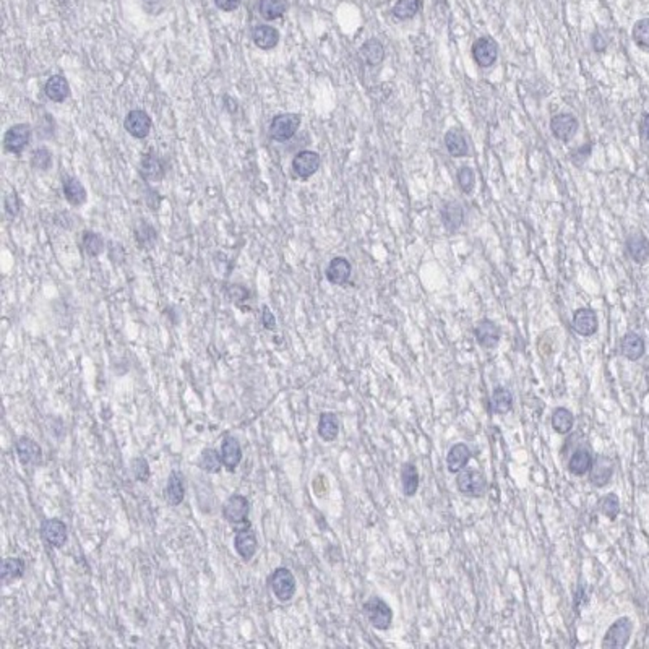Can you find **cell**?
Segmentation results:
<instances>
[{
  "mask_svg": "<svg viewBox=\"0 0 649 649\" xmlns=\"http://www.w3.org/2000/svg\"><path fill=\"white\" fill-rule=\"evenodd\" d=\"M41 537L49 547L62 549L69 541V528L59 518L44 519L41 524Z\"/></svg>",
  "mask_w": 649,
  "mask_h": 649,
  "instance_id": "8",
  "label": "cell"
},
{
  "mask_svg": "<svg viewBox=\"0 0 649 649\" xmlns=\"http://www.w3.org/2000/svg\"><path fill=\"white\" fill-rule=\"evenodd\" d=\"M631 38L639 51L649 54V19H641L635 23L633 30H631Z\"/></svg>",
  "mask_w": 649,
  "mask_h": 649,
  "instance_id": "41",
  "label": "cell"
},
{
  "mask_svg": "<svg viewBox=\"0 0 649 649\" xmlns=\"http://www.w3.org/2000/svg\"><path fill=\"white\" fill-rule=\"evenodd\" d=\"M473 57L479 67H492L497 60V44L491 38H479L473 44Z\"/></svg>",
  "mask_w": 649,
  "mask_h": 649,
  "instance_id": "19",
  "label": "cell"
},
{
  "mask_svg": "<svg viewBox=\"0 0 649 649\" xmlns=\"http://www.w3.org/2000/svg\"><path fill=\"white\" fill-rule=\"evenodd\" d=\"M620 353L628 361L637 362L646 353V344H644V340L638 333L628 331L620 341Z\"/></svg>",
  "mask_w": 649,
  "mask_h": 649,
  "instance_id": "20",
  "label": "cell"
},
{
  "mask_svg": "<svg viewBox=\"0 0 649 649\" xmlns=\"http://www.w3.org/2000/svg\"><path fill=\"white\" fill-rule=\"evenodd\" d=\"M511 408H513V397H511L510 391L504 388V386H499V388L493 390L492 398H491L492 412L505 416L511 411Z\"/></svg>",
  "mask_w": 649,
  "mask_h": 649,
  "instance_id": "34",
  "label": "cell"
},
{
  "mask_svg": "<svg viewBox=\"0 0 649 649\" xmlns=\"http://www.w3.org/2000/svg\"><path fill=\"white\" fill-rule=\"evenodd\" d=\"M31 135H33V130L28 123H16V126L8 128L3 135V150L7 153L20 154L30 145Z\"/></svg>",
  "mask_w": 649,
  "mask_h": 649,
  "instance_id": "9",
  "label": "cell"
},
{
  "mask_svg": "<svg viewBox=\"0 0 649 649\" xmlns=\"http://www.w3.org/2000/svg\"><path fill=\"white\" fill-rule=\"evenodd\" d=\"M361 56L368 65H379L385 59V49L379 39L372 38L362 44Z\"/></svg>",
  "mask_w": 649,
  "mask_h": 649,
  "instance_id": "38",
  "label": "cell"
},
{
  "mask_svg": "<svg viewBox=\"0 0 649 649\" xmlns=\"http://www.w3.org/2000/svg\"><path fill=\"white\" fill-rule=\"evenodd\" d=\"M261 324H263L266 330H274V328H276V318H274L270 307L266 305H263V312H261Z\"/></svg>",
  "mask_w": 649,
  "mask_h": 649,
  "instance_id": "49",
  "label": "cell"
},
{
  "mask_svg": "<svg viewBox=\"0 0 649 649\" xmlns=\"http://www.w3.org/2000/svg\"><path fill=\"white\" fill-rule=\"evenodd\" d=\"M287 0H259V12L265 20H278L287 12Z\"/></svg>",
  "mask_w": 649,
  "mask_h": 649,
  "instance_id": "36",
  "label": "cell"
},
{
  "mask_svg": "<svg viewBox=\"0 0 649 649\" xmlns=\"http://www.w3.org/2000/svg\"><path fill=\"white\" fill-rule=\"evenodd\" d=\"M44 93L51 101L54 102H64L67 97L70 96V86L65 77L62 75H52L47 80L46 86H44Z\"/></svg>",
  "mask_w": 649,
  "mask_h": 649,
  "instance_id": "29",
  "label": "cell"
},
{
  "mask_svg": "<svg viewBox=\"0 0 649 649\" xmlns=\"http://www.w3.org/2000/svg\"><path fill=\"white\" fill-rule=\"evenodd\" d=\"M185 499V484L184 474L180 471L172 469L167 477L166 488H164V500L169 506H179Z\"/></svg>",
  "mask_w": 649,
  "mask_h": 649,
  "instance_id": "17",
  "label": "cell"
},
{
  "mask_svg": "<svg viewBox=\"0 0 649 649\" xmlns=\"http://www.w3.org/2000/svg\"><path fill=\"white\" fill-rule=\"evenodd\" d=\"M270 591L279 602H289L296 595L297 581L292 571L286 567L274 568L273 573L268 576Z\"/></svg>",
  "mask_w": 649,
  "mask_h": 649,
  "instance_id": "1",
  "label": "cell"
},
{
  "mask_svg": "<svg viewBox=\"0 0 649 649\" xmlns=\"http://www.w3.org/2000/svg\"><path fill=\"white\" fill-rule=\"evenodd\" d=\"M613 473H615V463H613L612 458L607 455H598L589 469V482L594 487L602 488L611 484Z\"/></svg>",
  "mask_w": 649,
  "mask_h": 649,
  "instance_id": "10",
  "label": "cell"
},
{
  "mask_svg": "<svg viewBox=\"0 0 649 649\" xmlns=\"http://www.w3.org/2000/svg\"><path fill=\"white\" fill-rule=\"evenodd\" d=\"M133 234H135L137 246H139L140 248L148 250V248L156 246V239H158L156 229H154L151 224L146 223V221H140V223L135 226Z\"/></svg>",
  "mask_w": 649,
  "mask_h": 649,
  "instance_id": "37",
  "label": "cell"
},
{
  "mask_svg": "<svg viewBox=\"0 0 649 649\" xmlns=\"http://www.w3.org/2000/svg\"><path fill=\"white\" fill-rule=\"evenodd\" d=\"M317 432L323 442H335L340 435V419L335 412H322L320 414Z\"/></svg>",
  "mask_w": 649,
  "mask_h": 649,
  "instance_id": "28",
  "label": "cell"
},
{
  "mask_svg": "<svg viewBox=\"0 0 649 649\" xmlns=\"http://www.w3.org/2000/svg\"><path fill=\"white\" fill-rule=\"evenodd\" d=\"M626 253L635 263L644 265L649 260V239L641 233H635L626 239Z\"/></svg>",
  "mask_w": 649,
  "mask_h": 649,
  "instance_id": "21",
  "label": "cell"
},
{
  "mask_svg": "<svg viewBox=\"0 0 649 649\" xmlns=\"http://www.w3.org/2000/svg\"><path fill=\"white\" fill-rule=\"evenodd\" d=\"M639 133L644 140L649 141V114L644 115L641 119V123H639Z\"/></svg>",
  "mask_w": 649,
  "mask_h": 649,
  "instance_id": "52",
  "label": "cell"
},
{
  "mask_svg": "<svg viewBox=\"0 0 649 649\" xmlns=\"http://www.w3.org/2000/svg\"><path fill=\"white\" fill-rule=\"evenodd\" d=\"M351 273H353V266L344 257H336L333 259L330 263H328L327 268V279L331 284H336V286H343L349 281Z\"/></svg>",
  "mask_w": 649,
  "mask_h": 649,
  "instance_id": "23",
  "label": "cell"
},
{
  "mask_svg": "<svg viewBox=\"0 0 649 649\" xmlns=\"http://www.w3.org/2000/svg\"><path fill=\"white\" fill-rule=\"evenodd\" d=\"M229 297L231 300H234L235 304H239L241 300H247L248 299V291L242 286H231L229 289Z\"/></svg>",
  "mask_w": 649,
  "mask_h": 649,
  "instance_id": "50",
  "label": "cell"
},
{
  "mask_svg": "<svg viewBox=\"0 0 649 649\" xmlns=\"http://www.w3.org/2000/svg\"><path fill=\"white\" fill-rule=\"evenodd\" d=\"M234 549L244 562H250L255 557L257 550H259V539H257V532L250 526V523H246L235 531Z\"/></svg>",
  "mask_w": 649,
  "mask_h": 649,
  "instance_id": "7",
  "label": "cell"
},
{
  "mask_svg": "<svg viewBox=\"0 0 649 649\" xmlns=\"http://www.w3.org/2000/svg\"><path fill=\"white\" fill-rule=\"evenodd\" d=\"M25 571H26V563H25L23 558H20V557L3 558L2 573H0L2 583L3 585H10V583H13V581L20 580V578L25 575Z\"/></svg>",
  "mask_w": 649,
  "mask_h": 649,
  "instance_id": "30",
  "label": "cell"
},
{
  "mask_svg": "<svg viewBox=\"0 0 649 649\" xmlns=\"http://www.w3.org/2000/svg\"><path fill=\"white\" fill-rule=\"evenodd\" d=\"M594 463V456L588 447H580L571 453L567 468L573 475H585L589 473Z\"/></svg>",
  "mask_w": 649,
  "mask_h": 649,
  "instance_id": "24",
  "label": "cell"
},
{
  "mask_svg": "<svg viewBox=\"0 0 649 649\" xmlns=\"http://www.w3.org/2000/svg\"><path fill=\"white\" fill-rule=\"evenodd\" d=\"M463 216H464L463 208H461V204H458L455 202L447 203L445 206L442 208L443 226H445L450 233L456 231L461 224H463Z\"/></svg>",
  "mask_w": 649,
  "mask_h": 649,
  "instance_id": "35",
  "label": "cell"
},
{
  "mask_svg": "<svg viewBox=\"0 0 649 649\" xmlns=\"http://www.w3.org/2000/svg\"><path fill=\"white\" fill-rule=\"evenodd\" d=\"M320 163H322V159H320L318 153L309 150L300 151V153H297L294 159H292V172H294L299 179L305 180L318 171Z\"/></svg>",
  "mask_w": 649,
  "mask_h": 649,
  "instance_id": "13",
  "label": "cell"
},
{
  "mask_svg": "<svg viewBox=\"0 0 649 649\" xmlns=\"http://www.w3.org/2000/svg\"><path fill=\"white\" fill-rule=\"evenodd\" d=\"M552 429L560 435H567L571 432L573 425H575V416L570 409L567 408H557L552 412Z\"/></svg>",
  "mask_w": 649,
  "mask_h": 649,
  "instance_id": "33",
  "label": "cell"
},
{
  "mask_svg": "<svg viewBox=\"0 0 649 649\" xmlns=\"http://www.w3.org/2000/svg\"><path fill=\"white\" fill-rule=\"evenodd\" d=\"M456 487L463 495L479 499L486 493L487 479L481 471L477 469H461L456 477Z\"/></svg>",
  "mask_w": 649,
  "mask_h": 649,
  "instance_id": "4",
  "label": "cell"
},
{
  "mask_svg": "<svg viewBox=\"0 0 649 649\" xmlns=\"http://www.w3.org/2000/svg\"><path fill=\"white\" fill-rule=\"evenodd\" d=\"M62 192H64L67 202L73 204V206H82V204L86 203V190H84L83 184L77 177L64 176V180H62Z\"/></svg>",
  "mask_w": 649,
  "mask_h": 649,
  "instance_id": "25",
  "label": "cell"
},
{
  "mask_svg": "<svg viewBox=\"0 0 649 649\" xmlns=\"http://www.w3.org/2000/svg\"><path fill=\"white\" fill-rule=\"evenodd\" d=\"M198 468L208 474H217L224 468L223 460H221V453L215 450V448H204L200 455Z\"/></svg>",
  "mask_w": 649,
  "mask_h": 649,
  "instance_id": "32",
  "label": "cell"
},
{
  "mask_svg": "<svg viewBox=\"0 0 649 649\" xmlns=\"http://www.w3.org/2000/svg\"><path fill=\"white\" fill-rule=\"evenodd\" d=\"M598 508L604 515V517L611 519V521H615V519L619 518V515H620V499H619V495L611 492V493H607V495L601 497V500H599V504H598Z\"/></svg>",
  "mask_w": 649,
  "mask_h": 649,
  "instance_id": "40",
  "label": "cell"
},
{
  "mask_svg": "<svg viewBox=\"0 0 649 649\" xmlns=\"http://www.w3.org/2000/svg\"><path fill=\"white\" fill-rule=\"evenodd\" d=\"M401 481H403V492L406 497H414L419 488V473L417 468L412 463H404L401 469Z\"/></svg>",
  "mask_w": 649,
  "mask_h": 649,
  "instance_id": "39",
  "label": "cell"
},
{
  "mask_svg": "<svg viewBox=\"0 0 649 649\" xmlns=\"http://www.w3.org/2000/svg\"><path fill=\"white\" fill-rule=\"evenodd\" d=\"M130 466H132L133 477H135L137 481H139V482H148L150 481L151 471H150V464H148V461H146V458H143V456L133 458Z\"/></svg>",
  "mask_w": 649,
  "mask_h": 649,
  "instance_id": "45",
  "label": "cell"
},
{
  "mask_svg": "<svg viewBox=\"0 0 649 649\" xmlns=\"http://www.w3.org/2000/svg\"><path fill=\"white\" fill-rule=\"evenodd\" d=\"M3 206H5V213L10 217L19 216L21 211V200L19 197V193L16 192L8 193L5 197V203H3Z\"/></svg>",
  "mask_w": 649,
  "mask_h": 649,
  "instance_id": "47",
  "label": "cell"
},
{
  "mask_svg": "<svg viewBox=\"0 0 649 649\" xmlns=\"http://www.w3.org/2000/svg\"><path fill=\"white\" fill-rule=\"evenodd\" d=\"M550 130L555 139L568 141L578 130V121L571 114H558L550 121Z\"/></svg>",
  "mask_w": 649,
  "mask_h": 649,
  "instance_id": "22",
  "label": "cell"
},
{
  "mask_svg": "<svg viewBox=\"0 0 649 649\" xmlns=\"http://www.w3.org/2000/svg\"><path fill=\"white\" fill-rule=\"evenodd\" d=\"M140 174L148 182H159L167 174V164L158 154L148 153L141 156L140 161Z\"/></svg>",
  "mask_w": 649,
  "mask_h": 649,
  "instance_id": "14",
  "label": "cell"
},
{
  "mask_svg": "<svg viewBox=\"0 0 649 649\" xmlns=\"http://www.w3.org/2000/svg\"><path fill=\"white\" fill-rule=\"evenodd\" d=\"M216 7L223 12H234L241 5V0H215Z\"/></svg>",
  "mask_w": 649,
  "mask_h": 649,
  "instance_id": "51",
  "label": "cell"
},
{
  "mask_svg": "<svg viewBox=\"0 0 649 649\" xmlns=\"http://www.w3.org/2000/svg\"><path fill=\"white\" fill-rule=\"evenodd\" d=\"M123 127H126V130L130 133L133 139L143 140L150 135L151 127H153V121H151V117L145 110L133 109L127 114Z\"/></svg>",
  "mask_w": 649,
  "mask_h": 649,
  "instance_id": "12",
  "label": "cell"
},
{
  "mask_svg": "<svg viewBox=\"0 0 649 649\" xmlns=\"http://www.w3.org/2000/svg\"><path fill=\"white\" fill-rule=\"evenodd\" d=\"M252 39L257 47L270 51L274 49L279 43V31L270 25H259L252 30Z\"/></svg>",
  "mask_w": 649,
  "mask_h": 649,
  "instance_id": "26",
  "label": "cell"
},
{
  "mask_svg": "<svg viewBox=\"0 0 649 649\" xmlns=\"http://www.w3.org/2000/svg\"><path fill=\"white\" fill-rule=\"evenodd\" d=\"M141 5H143L145 12L151 13V15H159L164 10V0H141Z\"/></svg>",
  "mask_w": 649,
  "mask_h": 649,
  "instance_id": "48",
  "label": "cell"
},
{
  "mask_svg": "<svg viewBox=\"0 0 649 649\" xmlns=\"http://www.w3.org/2000/svg\"><path fill=\"white\" fill-rule=\"evenodd\" d=\"M474 182H475V177H474L473 169L464 166L458 171V184H460V189L463 190L464 193L473 192Z\"/></svg>",
  "mask_w": 649,
  "mask_h": 649,
  "instance_id": "46",
  "label": "cell"
},
{
  "mask_svg": "<svg viewBox=\"0 0 649 649\" xmlns=\"http://www.w3.org/2000/svg\"><path fill=\"white\" fill-rule=\"evenodd\" d=\"M248 515H250V500L241 493H234L223 504V518L229 524L239 526V524L248 523Z\"/></svg>",
  "mask_w": 649,
  "mask_h": 649,
  "instance_id": "5",
  "label": "cell"
},
{
  "mask_svg": "<svg viewBox=\"0 0 649 649\" xmlns=\"http://www.w3.org/2000/svg\"><path fill=\"white\" fill-rule=\"evenodd\" d=\"M573 330H575L580 336L589 338L595 335L599 328V322H598V314L594 312L593 309H588V307H583V309H578L573 314Z\"/></svg>",
  "mask_w": 649,
  "mask_h": 649,
  "instance_id": "16",
  "label": "cell"
},
{
  "mask_svg": "<svg viewBox=\"0 0 649 649\" xmlns=\"http://www.w3.org/2000/svg\"><path fill=\"white\" fill-rule=\"evenodd\" d=\"M474 336L477 344L484 349H495L500 343V328L492 320L484 318L475 324Z\"/></svg>",
  "mask_w": 649,
  "mask_h": 649,
  "instance_id": "15",
  "label": "cell"
},
{
  "mask_svg": "<svg viewBox=\"0 0 649 649\" xmlns=\"http://www.w3.org/2000/svg\"><path fill=\"white\" fill-rule=\"evenodd\" d=\"M445 146L448 153L455 158L468 156L469 153L468 141H466L463 132L458 130V128H451L445 133Z\"/></svg>",
  "mask_w": 649,
  "mask_h": 649,
  "instance_id": "31",
  "label": "cell"
},
{
  "mask_svg": "<svg viewBox=\"0 0 649 649\" xmlns=\"http://www.w3.org/2000/svg\"><path fill=\"white\" fill-rule=\"evenodd\" d=\"M362 609L368 624H370L373 628L385 631L393 624V611H391V607L381 598L373 595V598L364 602Z\"/></svg>",
  "mask_w": 649,
  "mask_h": 649,
  "instance_id": "2",
  "label": "cell"
},
{
  "mask_svg": "<svg viewBox=\"0 0 649 649\" xmlns=\"http://www.w3.org/2000/svg\"><path fill=\"white\" fill-rule=\"evenodd\" d=\"M16 458L25 468L30 466H39L43 461V448L38 445L31 437H20L15 443Z\"/></svg>",
  "mask_w": 649,
  "mask_h": 649,
  "instance_id": "11",
  "label": "cell"
},
{
  "mask_svg": "<svg viewBox=\"0 0 649 649\" xmlns=\"http://www.w3.org/2000/svg\"><path fill=\"white\" fill-rule=\"evenodd\" d=\"M30 163H31V166H33V169H36V171H47V169H51L52 166L51 151H49L47 148H44V146L36 148L33 151V154H31Z\"/></svg>",
  "mask_w": 649,
  "mask_h": 649,
  "instance_id": "44",
  "label": "cell"
},
{
  "mask_svg": "<svg viewBox=\"0 0 649 649\" xmlns=\"http://www.w3.org/2000/svg\"><path fill=\"white\" fill-rule=\"evenodd\" d=\"M471 460V450L466 443H455L450 448L447 455V468L450 473L458 474L461 469H464L468 466Z\"/></svg>",
  "mask_w": 649,
  "mask_h": 649,
  "instance_id": "27",
  "label": "cell"
},
{
  "mask_svg": "<svg viewBox=\"0 0 649 649\" xmlns=\"http://www.w3.org/2000/svg\"><path fill=\"white\" fill-rule=\"evenodd\" d=\"M220 453L224 468L228 469L229 473H234L242 461V447L241 443H239V440L233 437V435H226Z\"/></svg>",
  "mask_w": 649,
  "mask_h": 649,
  "instance_id": "18",
  "label": "cell"
},
{
  "mask_svg": "<svg viewBox=\"0 0 649 649\" xmlns=\"http://www.w3.org/2000/svg\"><path fill=\"white\" fill-rule=\"evenodd\" d=\"M421 10V0H398L393 7V15L399 20H409Z\"/></svg>",
  "mask_w": 649,
  "mask_h": 649,
  "instance_id": "43",
  "label": "cell"
},
{
  "mask_svg": "<svg viewBox=\"0 0 649 649\" xmlns=\"http://www.w3.org/2000/svg\"><path fill=\"white\" fill-rule=\"evenodd\" d=\"M300 115L289 113V114H278L276 117L271 121L270 126V137L274 141H287L296 135L300 126Z\"/></svg>",
  "mask_w": 649,
  "mask_h": 649,
  "instance_id": "6",
  "label": "cell"
},
{
  "mask_svg": "<svg viewBox=\"0 0 649 649\" xmlns=\"http://www.w3.org/2000/svg\"><path fill=\"white\" fill-rule=\"evenodd\" d=\"M83 248L90 257H97L104 252V239L93 231H84L82 235Z\"/></svg>",
  "mask_w": 649,
  "mask_h": 649,
  "instance_id": "42",
  "label": "cell"
},
{
  "mask_svg": "<svg viewBox=\"0 0 649 649\" xmlns=\"http://www.w3.org/2000/svg\"><path fill=\"white\" fill-rule=\"evenodd\" d=\"M631 633H633V622L630 617H620L609 626L601 646L604 649H624L630 643Z\"/></svg>",
  "mask_w": 649,
  "mask_h": 649,
  "instance_id": "3",
  "label": "cell"
}]
</instances>
